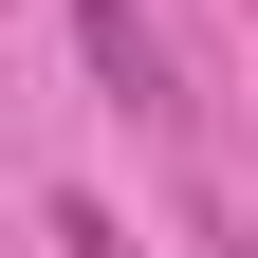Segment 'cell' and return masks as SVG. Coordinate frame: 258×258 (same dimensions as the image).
<instances>
[{"mask_svg":"<svg viewBox=\"0 0 258 258\" xmlns=\"http://www.w3.org/2000/svg\"><path fill=\"white\" fill-rule=\"evenodd\" d=\"M74 55H92V74H111V111H184V55L148 37L129 0H74Z\"/></svg>","mask_w":258,"mask_h":258,"instance_id":"obj_1","label":"cell"},{"mask_svg":"<svg viewBox=\"0 0 258 258\" xmlns=\"http://www.w3.org/2000/svg\"><path fill=\"white\" fill-rule=\"evenodd\" d=\"M55 240H74V258H129V221L111 203H55Z\"/></svg>","mask_w":258,"mask_h":258,"instance_id":"obj_2","label":"cell"}]
</instances>
